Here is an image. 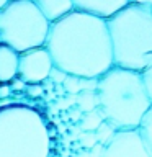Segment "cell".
<instances>
[{
  "label": "cell",
  "mask_w": 152,
  "mask_h": 157,
  "mask_svg": "<svg viewBox=\"0 0 152 157\" xmlns=\"http://www.w3.org/2000/svg\"><path fill=\"white\" fill-rule=\"evenodd\" d=\"M62 87L66 92H69V95H78L80 93V77L69 74L66 82L62 83Z\"/></svg>",
  "instance_id": "cell-16"
},
{
  "label": "cell",
  "mask_w": 152,
  "mask_h": 157,
  "mask_svg": "<svg viewBox=\"0 0 152 157\" xmlns=\"http://www.w3.org/2000/svg\"><path fill=\"white\" fill-rule=\"evenodd\" d=\"M77 108L82 113H88L100 108V100H98L97 92H80L77 95Z\"/></svg>",
  "instance_id": "cell-12"
},
{
  "label": "cell",
  "mask_w": 152,
  "mask_h": 157,
  "mask_svg": "<svg viewBox=\"0 0 152 157\" xmlns=\"http://www.w3.org/2000/svg\"><path fill=\"white\" fill-rule=\"evenodd\" d=\"M52 67L54 61L46 46L20 52L18 77L23 78L26 83H41L43 80L49 78Z\"/></svg>",
  "instance_id": "cell-6"
},
{
  "label": "cell",
  "mask_w": 152,
  "mask_h": 157,
  "mask_svg": "<svg viewBox=\"0 0 152 157\" xmlns=\"http://www.w3.org/2000/svg\"><path fill=\"white\" fill-rule=\"evenodd\" d=\"M10 2V0H0V10H2L3 7H5V5H7Z\"/></svg>",
  "instance_id": "cell-25"
},
{
  "label": "cell",
  "mask_w": 152,
  "mask_h": 157,
  "mask_svg": "<svg viewBox=\"0 0 152 157\" xmlns=\"http://www.w3.org/2000/svg\"><path fill=\"white\" fill-rule=\"evenodd\" d=\"M103 157H152L139 129H120L105 146Z\"/></svg>",
  "instance_id": "cell-7"
},
{
  "label": "cell",
  "mask_w": 152,
  "mask_h": 157,
  "mask_svg": "<svg viewBox=\"0 0 152 157\" xmlns=\"http://www.w3.org/2000/svg\"><path fill=\"white\" fill-rule=\"evenodd\" d=\"M98 78L97 95L106 121L116 129H139L152 106L141 72L113 66Z\"/></svg>",
  "instance_id": "cell-2"
},
{
  "label": "cell",
  "mask_w": 152,
  "mask_h": 157,
  "mask_svg": "<svg viewBox=\"0 0 152 157\" xmlns=\"http://www.w3.org/2000/svg\"><path fill=\"white\" fill-rule=\"evenodd\" d=\"M103 154H105V146L98 142V144H97L95 147H92L90 157H103Z\"/></svg>",
  "instance_id": "cell-22"
},
{
  "label": "cell",
  "mask_w": 152,
  "mask_h": 157,
  "mask_svg": "<svg viewBox=\"0 0 152 157\" xmlns=\"http://www.w3.org/2000/svg\"><path fill=\"white\" fill-rule=\"evenodd\" d=\"M131 2L139 3V5H146V7H149L152 10V0H131Z\"/></svg>",
  "instance_id": "cell-24"
},
{
  "label": "cell",
  "mask_w": 152,
  "mask_h": 157,
  "mask_svg": "<svg viewBox=\"0 0 152 157\" xmlns=\"http://www.w3.org/2000/svg\"><path fill=\"white\" fill-rule=\"evenodd\" d=\"M67 75H69V74H67L66 71H62V69H59L57 66H54L52 71H51V74H49V78H51V80L56 83V85H62V83L66 82Z\"/></svg>",
  "instance_id": "cell-19"
},
{
  "label": "cell",
  "mask_w": 152,
  "mask_h": 157,
  "mask_svg": "<svg viewBox=\"0 0 152 157\" xmlns=\"http://www.w3.org/2000/svg\"><path fill=\"white\" fill-rule=\"evenodd\" d=\"M26 87H28V83L25 82L23 78L15 77L13 80H12V90H18V92H21V90H26Z\"/></svg>",
  "instance_id": "cell-21"
},
{
  "label": "cell",
  "mask_w": 152,
  "mask_h": 157,
  "mask_svg": "<svg viewBox=\"0 0 152 157\" xmlns=\"http://www.w3.org/2000/svg\"><path fill=\"white\" fill-rule=\"evenodd\" d=\"M106 121L105 115L100 108L93 111H88V113H83L82 118H80V129L82 131H97L103 123Z\"/></svg>",
  "instance_id": "cell-11"
},
{
  "label": "cell",
  "mask_w": 152,
  "mask_h": 157,
  "mask_svg": "<svg viewBox=\"0 0 152 157\" xmlns=\"http://www.w3.org/2000/svg\"><path fill=\"white\" fill-rule=\"evenodd\" d=\"M139 131H141L142 139H144L147 149H149L150 155H152V106L149 108V111L146 113L144 120H142L141 126H139Z\"/></svg>",
  "instance_id": "cell-13"
},
{
  "label": "cell",
  "mask_w": 152,
  "mask_h": 157,
  "mask_svg": "<svg viewBox=\"0 0 152 157\" xmlns=\"http://www.w3.org/2000/svg\"><path fill=\"white\" fill-rule=\"evenodd\" d=\"M28 93V97H31V98H38V97H41L43 95V87H41V83H28V87H26V90H25Z\"/></svg>",
  "instance_id": "cell-20"
},
{
  "label": "cell",
  "mask_w": 152,
  "mask_h": 157,
  "mask_svg": "<svg viewBox=\"0 0 152 157\" xmlns=\"http://www.w3.org/2000/svg\"><path fill=\"white\" fill-rule=\"evenodd\" d=\"M10 92H12V87H8L7 83H2V85H0V98L8 97Z\"/></svg>",
  "instance_id": "cell-23"
},
{
  "label": "cell",
  "mask_w": 152,
  "mask_h": 157,
  "mask_svg": "<svg viewBox=\"0 0 152 157\" xmlns=\"http://www.w3.org/2000/svg\"><path fill=\"white\" fill-rule=\"evenodd\" d=\"M98 82V77H80V92H97Z\"/></svg>",
  "instance_id": "cell-17"
},
{
  "label": "cell",
  "mask_w": 152,
  "mask_h": 157,
  "mask_svg": "<svg viewBox=\"0 0 152 157\" xmlns=\"http://www.w3.org/2000/svg\"><path fill=\"white\" fill-rule=\"evenodd\" d=\"M51 21L33 0H10L0 10V39L17 52L46 46Z\"/></svg>",
  "instance_id": "cell-5"
},
{
  "label": "cell",
  "mask_w": 152,
  "mask_h": 157,
  "mask_svg": "<svg viewBox=\"0 0 152 157\" xmlns=\"http://www.w3.org/2000/svg\"><path fill=\"white\" fill-rule=\"evenodd\" d=\"M20 52H17L8 44H0V83L12 82L18 75Z\"/></svg>",
  "instance_id": "cell-9"
},
{
  "label": "cell",
  "mask_w": 152,
  "mask_h": 157,
  "mask_svg": "<svg viewBox=\"0 0 152 157\" xmlns=\"http://www.w3.org/2000/svg\"><path fill=\"white\" fill-rule=\"evenodd\" d=\"M80 141H82V144L85 146V147H95L98 144V137H97V132L95 131H83L82 134H80Z\"/></svg>",
  "instance_id": "cell-18"
},
{
  "label": "cell",
  "mask_w": 152,
  "mask_h": 157,
  "mask_svg": "<svg viewBox=\"0 0 152 157\" xmlns=\"http://www.w3.org/2000/svg\"><path fill=\"white\" fill-rule=\"evenodd\" d=\"M33 2L38 5V8L51 23L64 18L75 10L74 0H33Z\"/></svg>",
  "instance_id": "cell-10"
},
{
  "label": "cell",
  "mask_w": 152,
  "mask_h": 157,
  "mask_svg": "<svg viewBox=\"0 0 152 157\" xmlns=\"http://www.w3.org/2000/svg\"><path fill=\"white\" fill-rule=\"evenodd\" d=\"M115 66L141 72L146 57L152 54V10L129 2L106 18Z\"/></svg>",
  "instance_id": "cell-3"
},
{
  "label": "cell",
  "mask_w": 152,
  "mask_h": 157,
  "mask_svg": "<svg viewBox=\"0 0 152 157\" xmlns=\"http://www.w3.org/2000/svg\"><path fill=\"white\" fill-rule=\"evenodd\" d=\"M49 134L41 115L23 105L0 110V157H48Z\"/></svg>",
  "instance_id": "cell-4"
},
{
  "label": "cell",
  "mask_w": 152,
  "mask_h": 157,
  "mask_svg": "<svg viewBox=\"0 0 152 157\" xmlns=\"http://www.w3.org/2000/svg\"><path fill=\"white\" fill-rule=\"evenodd\" d=\"M120 131V129H116L115 126L111 124V123H108V121H105L103 124L98 128V129L95 131L97 132V137H98V142L100 144H103V146H106L108 142H110L113 137H115V134Z\"/></svg>",
  "instance_id": "cell-15"
},
{
  "label": "cell",
  "mask_w": 152,
  "mask_h": 157,
  "mask_svg": "<svg viewBox=\"0 0 152 157\" xmlns=\"http://www.w3.org/2000/svg\"><path fill=\"white\" fill-rule=\"evenodd\" d=\"M131 0H74L75 10L97 15L100 18H110L124 8Z\"/></svg>",
  "instance_id": "cell-8"
},
{
  "label": "cell",
  "mask_w": 152,
  "mask_h": 157,
  "mask_svg": "<svg viewBox=\"0 0 152 157\" xmlns=\"http://www.w3.org/2000/svg\"><path fill=\"white\" fill-rule=\"evenodd\" d=\"M78 157H90V152H83V154H80Z\"/></svg>",
  "instance_id": "cell-26"
},
{
  "label": "cell",
  "mask_w": 152,
  "mask_h": 157,
  "mask_svg": "<svg viewBox=\"0 0 152 157\" xmlns=\"http://www.w3.org/2000/svg\"><path fill=\"white\" fill-rule=\"evenodd\" d=\"M141 78H142V83H144L147 95H149L150 101H152V54H149L146 57L144 67L141 71Z\"/></svg>",
  "instance_id": "cell-14"
},
{
  "label": "cell",
  "mask_w": 152,
  "mask_h": 157,
  "mask_svg": "<svg viewBox=\"0 0 152 157\" xmlns=\"http://www.w3.org/2000/svg\"><path fill=\"white\" fill-rule=\"evenodd\" d=\"M46 48L54 66L78 77H101L115 66L105 18L74 10L51 23Z\"/></svg>",
  "instance_id": "cell-1"
}]
</instances>
